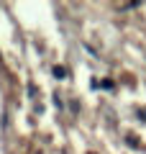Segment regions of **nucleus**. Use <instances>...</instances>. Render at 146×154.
Listing matches in <instances>:
<instances>
[{
  "label": "nucleus",
  "instance_id": "obj_1",
  "mask_svg": "<svg viewBox=\"0 0 146 154\" xmlns=\"http://www.w3.org/2000/svg\"><path fill=\"white\" fill-rule=\"evenodd\" d=\"M54 77L64 80V77H67V69H64V67H54Z\"/></svg>",
  "mask_w": 146,
  "mask_h": 154
},
{
  "label": "nucleus",
  "instance_id": "obj_2",
  "mask_svg": "<svg viewBox=\"0 0 146 154\" xmlns=\"http://www.w3.org/2000/svg\"><path fill=\"white\" fill-rule=\"evenodd\" d=\"M126 144H128V146H133V149H136V146H138V141H136V139H133V136H128V139H126Z\"/></svg>",
  "mask_w": 146,
  "mask_h": 154
},
{
  "label": "nucleus",
  "instance_id": "obj_3",
  "mask_svg": "<svg viewBox=\"0 0 146 154\" xmlns=\"http://www.w3.org/2000/svg\"><path fill=\"white\" fill-rule=\"evenodd\" d=\"M138 116H141V118H146V108H141V110H138Z\"/></svg>",
  "mask_w": 146,
  "mask_h": 154
},
{
  "label": "nucleus",
  "instance_id": "obj_4",
  "mask_svg": "<svg viewBox=\"0 0 146 154\" xmlns=\"http://www.w3.org/2000/svg\"><path fill=\"white\" fill-rule=\"evenodd\" d=\"M90 154H92V152H90Z\"/></svg>",
  "mask_w": 146,
  "mask_h": 154
}]
</instances>
